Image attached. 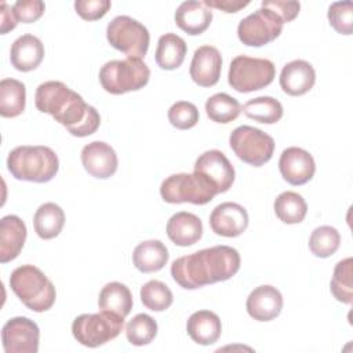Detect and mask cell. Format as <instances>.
Instances as JSON below:
<instances>
[{
	"mask_svg": "<svg viewBox=\"0 0 353 353\" xmlns=\"http://www.w3.org/2000/svg\"><path fill=\"white\" fill-rule=\"evenodd\" d=\"M34 105L40 112L51 114L73 137H88L101 124L98 110L62 81L41 83L34 94Z\"/></svg>",
	"mask_w": 353,
	"mask_h": 353,
	"instance_id": "obj_1",
	"label": "cell"
},
{
	"mask_svg": "<svg viewBox=\"0 0 353 353\" xmlns=\"http://www.w3.org/2000/svg\"><path fill=\"white\" fill-rule=\"evenodd\" d=\"M240 269V254L229 245H214L179 256L171 265V276L185 290H196L232 279Z\"/></svg>",
	"mask_w": 353,
	"mask_h": 353,
	"instance_id": "obj_2",
	"label": "cell"
},
{
	"mask_svg": "<svg viewBox=\"0 0 353 353\" xmlns=\"http://www.w3.org/2000/svg\"><path fill=\"white\" fill-rule=\"evenodd\" d=\"M7 168L15 179L44 183L57 175L59 160L48 146L23 145L8 153Z\"/></svg>",
	"mask_w": 353,
	"mask_h": 353,
	"instance_id": "obj_3",
	"label": "cell"
},
{
	"mask_svg": "<svg viewBox=\"0 0 353 353\" xmlns=\"http://www.w3.org/2000/svg\"><path fill=\"white\" fill-rule=\"evenodd\" d=\"M10 287L19 301L36 313L51 309L57 291L51 280L36 266L22 265L12 270Z\"/></svg>",
	"mask_w": 353,
	"mask_h": 353,
	"instance_id": "obj_4",
	"label": "cell"
},
{
	"mask_svg": "<svg viewBox=\"0 0 353 353\" xmlns=\"http://www.w3.org/2000/svg\"><path fill=\"white\" fill-rule=\"evenodd\" d=\"M150 77L148 65L139 58L113 59L106 62L99 70L102 88L113 95L138 91L143 88Z\"/></svg>",
	"mask_w": 353,
	"mask_h": 353,
	"instance_id": "obj_5",
	"label": "cell"
},
{
	"mask_svg": "<svg viewBox=\"0 0 353 353\" xmlns=\"http://www.w3.org/2000/svg\"><path fill=\"white\" fill-rule=\"evenodd\" d=\"M124 327V317L102 310L99 313H84L72 323L74 339L87 347H98L114 339Z\"/></svg>",
	"mask_w": 353,
	"mask_h": 353,
	"instance_id": "obj_6",
	"label": "cell"
},
{
	"mask_svg": "<svg viewBox=\"0 0 353 353\" xmlns=\"http://www.w3.org/2000/svg\"><path fill=\"white\" fill-rule=\"evenodd\" d=\"M274 76L276 68L272 61L237 55L230 62L228 83L237 92H252L268 87Z\"/></svg>",
	"mask_w": 353,
	"mask_h": 353,
	"instance_id": "obj_7",
	"label": "cell"
},
{
	"mask_svg": "<svg viewBox=\"0 0 353 353\" xmlns=\"http://www.w3.org/2000/svg\"><path fill=\"white\" fill-rule=\"evenodd\" d=\"M160 194L161 199L170 204L192 203L204 205L216 196V192L199 174L181 172L172 174L161 182Z\"/></svg>",
	"mask_w": 353,
	"mask_h": 353,
	"instance_id": "obj_8",
	"label": "cell"
},
{
	"mask_svg": "<svg viewBox=\"0 0 353 353\" xmlns=\"http://www.w3.org/2000/svg\"><path fill=\"white\" fill-rule=\"evenodd\" d=\"M106 39L117 51L139 59L146 55L150 43L146 26L128 15H117L108 23Z\"/></svg>",
	"mask_w": 353,
	"mask_h": 353,
	"instance_id": "obj_9",
	"label": "cell"
},
{
	"mask_svg": "<svg viewBox=\"0 0 353 353\" xmlns=\"http://www.w3.org/2000/svg\"><path fill=\"white\" fill-rule=\"evenodd\" d=\"M229 145L241 161L254 167L268 163L274 152V139L262 130L251 125L234 128L229 137Z\"/></svg>",
	"mask_w": 353,
	"mask_h": 353,
	"instance_id": "obj_10",
	"label": "cell"
},
{
	"mask_svg": "<svg viewBox=\"0 0 353 353\" xmlns=\"http://www.w3.org/2000/svg\"><path fill=\"white\" fill-rule=\"evenodd\" d=\"M283 25L273 11L261 7L239 22L237 37L248 47H262L280 36Z\"/></svg>",
	"mask_w": 353,
	"mask_h": 353,
	"instance_id": "obj_11",
	"label": "cell"
},
{
	"mask_svg": "<svg viewBox=\"0 0 353 353\" xmlns=\"http://www.w3.org/2000/svg\"><path fill=\"white\" fill-rule=\"evenodd\" d=\"M193 172L203 176L216 192H228L234 182V168L229 159L216 149H211L200 154L194 163Z\"/></svg>",
	"mask_w": 353,
	"mask_h": 353,
	"instance_id": "obj_12",
	"label": "cell"
},
{
	"mask_svg": "<svg viewBox=\"0 0 353 353\" xmlns=\"http://www.w3.org/2000/svg\"><path fill=\"white\" fill-rule=\"evenodd\" d=\"M40 330L37 324L23 316L10 319L1 330L6 353H37Z\"/></svg>",
	"mask_w": 353,
	"mask_h": 353,
	"instance_id": "obj_13",
	"label": "cell"
},
{
	"mask_svg": "<svg viewBox=\"0 0 353 353\" xmlns=\"http://www.w3.org/2000/svg\"><path fill=\"white\" fill-rule=\"evenodd\" d=\"M279 170L284 181H287L290 185L299 186L305 185L313 178L316 164L313 156L307 150L291 146L283 150L279 160Z\"/></svg>",
	"mask_w": 353,
	"mask_h": 353,
	"instance_id": "obj_14",
	"label": "cell"
},
{
	"mask_svg": "<svg viewBox=\"0 0 353 353\" xmlns=\"http://www.w3.org/2000/svg\"><path fill=\"white\" fill-rule=\"evenodd\" d=\"M210 226L218 236L237 237L248 226V212L237 203H221L210 215Z\"/></svg>",
	"mask_w": 353,
	"mask_h": 353,
	"instance_id": "obj_15",
	"label": "cell"
},
{
	"mask_svg": "<svg viewBox=\"0 0 353 353\" xmlns=\"http://www.w3.org/2000/svg\"><path fill=\"white\" fill-rule=\"evenodd\" d=\"M81 163L84 170L94 178H110L119 165L114 149L102 141H94L81 149Z\"/></svg>",
	"mask_w": 353,
	"mask_h": 353,
	"instance_id": "obj_16",
	"label": "cell"
},
{
	"mask_svg": "<svg viewBox=\"0 0 353 353\" xmlns=\"http://www.w3.org/2000/svg\"><path fill=\"white\" fill-rule=\"evenodd\" d=\"M222 70V57L212 46L199 47L190 62V77L200 87H212L218 83Z\"/></svg>",
	"mask_w": 353,
	"mask_h": 353,
	"instance_id": "obj_17",
	"label": "cell"
},
{
	"mask_svg": "<svg viewBox=\"0 0 353 353\" xmlns=\"http://www.w3.org/2000/svg\"><path fill=\"white\" fill-rule=\"evenodd\" d=\"M245 307L254 320L270 321L283 309V295L273 285H259L250 292Z\"/></svg>",
	"mask_w": 353,
	"mask_h": 353,
	"instance_id": "obj_18",
	"label": "cell"
},
{
	"mask_svg": "<svg viewBox=\"0 0 353 353\" xmlns=\"http://www.w3.org/2000/svg\"><path fill=\"white\" fill-rule=\"evenodd\" d=\"M280 87L291 97H301L309 92L316 81V72L312 63L295 59L285 63L280 73Z\"/></svg>",
	"mask_w": 353,
	"mask_h": 353,
	"instance_id": "obj_19",
	"label": "cell"
},
{
	"mask_svg": "<svg viewBox=\"0 0 353 353\" xmlns=\"http://www.w3.org/2000/svg\"><path fill=\"white\" fill-rule=\"evenodd\" d=\"M26 240V225L17 215H6L0 221V262L15 259Z\"/></svg>",
	"mask_w": 353,
	"mask_h": 353,
	"instance_id": "obj_20",
	"label": "cell"
},
{
	"mask_svg": "<svg viewBox=\"0 0 353 353\" xmlns=\"http://www.w3.org/2000/svg\"><path fill=\"white\" fill-rule=\"evenodd\" d=\"M44 58V46L40 39L33 34H22L10 50L11 65L19 72L34 70Z\"/></svg>",
	"mask_w": 353,
	"mask_h": 353,
	"instance_id": "obj_21",
	"label": "cell"
},
{
	"mask_svg": "<svg viewBox=\"0 0 353 353\" xmlns=\"http://www.w3.org/2000/svg\"><path fill=\"white\" fill-rule=\"evenodd\" d=\"M165 230L168 239L174 244L179 247H189L201 239L203 223L197 215L188 211H181L168 219Z\"/></svg>",
	"mask_w": 353,
	"mask_h": 353,
	"instance_id": "obj_22",
	"label": "cell"
},
{
	"mask_svg": "<svg viewBox=\"0 0 353 353\" xmlns=\"http://www.w3.org/2000/svg\"><path fill=\"white\" fill-rule=\"evenodd\" d=\"M212 21V11L203 1L188 0L179 4L175 11V23L190 36L201 34Z\"/></svg>",
	"mask_w": 353,
	"mask_h": 353,
	"instance_id": "obj_23",
	"label": "cell"
},
{
	"mask_svg": "<svg viewBox=\"0 0 353 353\" xmlns=\"http://www.w3.org/2000/svg\"><path fill=\"white\" fill-rule=\"evenodd\" d=\"M186 331L197 345H212L219 339L222 332L221 319L211 310H197L188 319Z\"/></svg>",
	"mask_w": 353,
	"mask_h": 353,
	"instance_id": "obj_24",
	"label": "cell"
},
{
	"mask_svg": "<svg viewBox=\"0 0 353 353\" xmlns=\"http://www.w3.org/2000/svg\"><path fill=\"white\" fill-rule=\"evenodd\" d=\"M132 262L142 273L159 272L168 262V250L160 240L142 241L132 252Z\"/></svg>",
	"mask_w": 353,
	"mask_h": 353,
	"instance_id": "obj_25",
	"label": "cell"
},
{
	"mask_svg": "<svg viewBox=\"0 0 353 353\" xmlns=\"http://www.w3.org/2000/svg\"><path fill=\"white\" fill-rule=\"evenodd\" d=\"M186 51V43L181 36L175 33H165L160 36L157 41L154 59L160 69L174 70L183 63Z\"/></svg>",
	"mask_w": 353,
	"mask_h": 353,
	"instance_id": "obj_26",
	"label": "cell"
},
{
	"mask_svg": "<svg viewBox=\"0 0 353 353\" xmlns=\"http://www.w3.org/2000/svg\"><path fill=\"white\" fill-rule=\"evenodd\" d=\"M65 225V212L55 203L41 204L33 216V228L37 236L43 240L57 237Z\"/></svg>",
	"mask_w": 353,
	"mask_h": 353,
	"instance_id": "obj_27",
	"label": "cell"
},
{
	"mask_svg": "<svg viewBox=\"0 0 353 353\" xmlns=\"http://www.w3.org/2000/svg\"><path fill=\"white\" fill-rule=\"evenodd\" d=\"M98 306L101 310L113 312L121 317L128 316L132 309V295L130 288L119 281L108 283L99 292Z\"/></svg>",
	"mask_w": 353,
	"mask_h": 353,
	"instance_id": "obj_28",
	"label": "cell"
},
{
	"mask_svg": "<svg viewBox=\"0 0 353 353\" xmlns=\"http://www.w3.org/2000/svg\"><path fill=\"white\" fill-rule=\"evenodd\" d=\"M26 88L17 79H3L0 81V114L3 117H17L25 110Z\"/></svg>",
	"mask_w": 353,
	"mask_h": 353,
	"instance_id": "obj_29",
	"label": "cell"
},
{
	"mask_svg": "<svg viewBox=\"0 0 353 353\" xmlns=\"http://www.w3.org/2000/svg\"><path fill=\"white\" fill-rule=\"evenodd\" d=\"M273 207L276 216L287 225L301 223L307 212V204L305 199L299 193L291 190L280 193L276 197Z\"/></svg>",
	"mask_w": 353,
	"mask_h": 353,
	"instance_id": "obj_30",
	"label": "cell"
},
{
	"mask_svg": "<svg viewBox=\"0 0 353 353\" xmlns=\"http://www.w3.org/2000/svg\"><path fill=\"white\" fill-rule=\"evenodd\" d=\"M244 114L262 124H274L283 117V106L273 97H258L244 103Z\"/></svg>",
	"mask_w": 353,
	"mask_h": 353,
	"instance_id": "obj_31",
	"label": "cell"
},
{
	"mask_svg": "<svg viewBox=\"0 0 353 353\" xmlns=\"http://www.w3.org/2000/svg\"><path fill=\"white\" fill-rule=\"evenodd\" d=\"M241 105L239 101L225 92H218L210 97L205 102V113L210 120L221 124H228L239 117Z\"/></svg>",
	"mask_w": 353,
	"mask_h": 353,
	"instance_id": "obj_32",
	"label": "cell"
},
{
	"mask_svg": "<svg viewBox=\"0 0 353 353\" xmlns=\"http://www.w3.org/2000/svg\"><path fill=\"white\" fill-rule=\"evenodd\" d=\"M352 266H353V259L350 256L339 261L334 268L332 279L330 283V288L334 298L346 305H350L353 301Z\"/></svg>",
	"mask_w": 353,
	"mask_h": 353,
	"instance_id": "obj_33",
	"label": "cell"
},
{
	"mask_svg": "<svg viewBox=\"0 0 353 353\" xmlns=\"http://www.w3.org/2000/svg\"><path fill=\"white\" fill-rule=\"evenodd\" d=\"M341 244V234L334 226H319L309 237V250L317 258H328L336 252Z\"/></svg>",
	"mask_w": 353,
	"mask_h": 353,
	"instance_id": "obj_34",
	"label": "cell"
},
{
	"mask_svg": "<svg viewBox=\"0 0 353 353\" xmlns=\"http://www.w3.org/2000/svg\"><path fill=\"white\" fill-rule=\"evenodd\" d=\"M139 295L143 306L152 312H164L172 305L174 301L168 285L159 280H149L145 283L141 287Z\"/></svg>",
	"mask_w": 353,
	"mask_h": 353,
	"instance_id": "obj_35",
	"label": "cell"
},
{
	"mask_svg": "<svg viewBox=\"0 0 353 353\" xmlns=\"http://www.w3.org/2000/svg\"><path fill=\"white\" fill-rule=\"evenodd\" d=\"M157 335V323L145 313L134 316L125 325L127 341L134 346H145Z\"/></svg>",
	"mask_w": 353,
	"mask_h": 353,
	"instance_id": "obj_36",
	"label": "cell"
},
{
	"mask_svg": "<svg viewBox=\"0 0 353 353\" xmlns=\"http://www.w3.org/2000/svg\"><path fill=\"white\" fill-rule=\"evenodd\" d=\"M168 121L178 130L193 128L199 121V110L192 102L178 101L168 109Z\"/></svg>",
	"mask_w": 353,
	"mask_h": 353,
	"instance_id": "obj_37",
	"label": "cell"
},
{
	"mask_svg": "<svg viewBox=\"0 0 353 353\" xmlns=\"http://www.w3.org/2000/svg\"><path fill=\"white\" fill-rule=\"evenodd\" d=\"M330 25L341 34H352L353 30V3L335 1L328 7Z\"/></svg>",
	"mask_w": 353,
	"mask_h": 353,
	"instance_id": "obj_38",
	"label": "cell"
},
{
	"mask_svg": "<svg viewBox=\"0 0 353 353\" xmlns=\"http://www.w3.org/2000/svg\"><path fill=\"white\" fill-rule=\"evenodd\" d=\"M46 10V4L41 0H18L12 6L14 15L18 22L32 23L36 22Z\"/></svg>",
	"mask_w": 353,
	"mask_h": 353,
	"instance_id": "obj_39",
	"label": "cell"
},
{
	"mask_svg": "<svg viewBox=\"0 0 353 353\" xmlns=\"http://www.w3.org/2000/svg\"><path fill=\"white\" fill-rule=\"evenodd\" d=\"M112 3L109 0H76L74 10L85 21H97L105 17L110 10Z\"/></svg>",
	"mask_w": 353,
	"mask_h": 353,
	"instance_id": "obj_40",
	"label": "cell"
},
{
	"mask_svg": "<svg viewBox=\"0 0 353 353\" xmlns=\"http://www.w3.org/2000/svg\"><path fill=\"white\" fill-rule=\"evenodd\" d=\"M262 7L269 8L270 11H273L283 23L291 22L292 19H295L299 14L301 10V4L299 1H283V0H263L261 3Z\"/></svg>",
	"mask_w": 353,
	"mask_h": 353,
	"instance_id": "obj_41",
	"label": "cell"
},
{
	"mask_svg": "<svg viewBox=\"0 0 353 353\" xmlns=\"http://www.w3.org/2000/svg\"><path fill=\"white\" fill-rule=\"evenodd\" d=\"M203 3L208 8H216L228 14L237 12L250 4V1H241V0H204Z\"/></svg>",
	"mask_w": 353,
	"mask_h": 353,
	"instance_id": "obj_42",
	"label": "cell"
},
{
	"mask_svg": "<svg viewBox=\"0 0 353 353\" xmlns=\"http://www.w3.org/2000/svg\"><path fill=\"white\" fill-rule=\"evenodd\" d=\"M0 32L1 34H6L7 32L15 29L18 21L14 15L12 7H10L6 1H1L0 4Z\"/></svg>",
	"mask_w": 353,
	"mask_h": 353,
	"instance_id": "obj_43",
	"label": "cell"
}]
</instances>
